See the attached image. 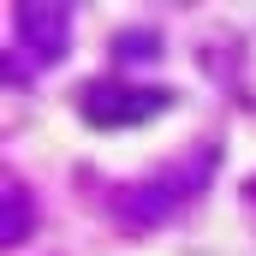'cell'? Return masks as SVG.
Instances as JSON below:
<instances>
[{
	"mask_svg": "<svg viewBox=\"0 0 256 256\" xmlns=\"http://www.w3.org/2000/svg\"><path fill=\"white\" fill-rule=\"evenodd\" d=\"M167 108V96L161 90H131V84H90L84 90V120L90 126H143V120H155Z\"/></svg>",
	"mask_w": 256,
	"mask_h": 256,
	"instance_id": "7a4b0ae2",
	"label": "cell"
},
{
	"mask_svg": "<svg viewBox=\"0 0 256 256\" xmlns=\"http://www.w3.org/2000/svg\"><path fill=\"white\" fill-rule=\"evenodd\" d=\"M24 226H30V196L18 191V185H6V244H12Z\"/></svg>",
	"mask_w": 256,
	"mask_h": 256,
	"instance_id": "3957f363",
	"label": "cell"
},
{
	"mask_svg": "<svg viewBox=\"0 0 256 256\" xmlns=\"http://www.w3.org/2000/svg\"><path fill=\"white\" fill-rule=\"evenodd\" d=\"M12 30L24 42V54L36 66H54L72 42V6H54V0H24L12 12Z\"/></svg>",
	"mask_w": 256,
	"mask_h": 256,
	"instance_id": "6da1fadb",
	"label": "cell"
},
{
	"mask_svg": "<svg viewBox=\"0 0 256 256\" xmlns=\"http://www.w3.org/2000/svg\"><path fill=\"white\" fill-rule=\"evenodd\" d=\"M149 48H155V36H143V30H137V36H120V42H114V54H149Z\"/></svg>",
	"mask_w": 256,
	"mask_h": 256,
	"instance_id": "277c9868",
	"label": "cell"
}]
</instances>
